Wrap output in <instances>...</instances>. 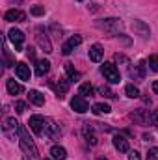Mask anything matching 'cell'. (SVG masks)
Here are the masks:
<instances>
[{"label":"cell","mask_w":158,"mask_h":160,"mask_svg":"<svg viewBox=\"0 0 158 160\" xmlns=\"http://www.w3.org/2000/svg\"><path fill=\"white\" fill-rule=\"evenodd\" d=\"M15 75L21 80H30V69H28V65L22 63V62H19V63L15 65Z\"/></svg>","instance_id":"cell-13"},{"label":"cell","mask_w":158,"mask_h":160,"mask_svg":"<svg viewBox=\"0 0 158 160\" xmlns=\"http://www.w3.org/2000/svg\"><path fill=\"white\" fill-rule=\"evenodd\" d=\"M71 108L75 110V112H78V114H84V112H87L89 110V104H87V101L78 95V97H75L73 101H71Z\"/></svg>","instance_id":"cell-6"},{"label":"cell","mask_w":158,"mask_h":160,"mask_svg":"<svg viewBox=\"0 0 158 160\" xmlns=\"http://www.w3.org/2000/svg\"><path fill=\"white\" fill-rule=\"evenodd\" d=\"M37 43H39V47L47 52V54H50V52H52V45H50L48 38L43 34V30H37Z\"/></svg>","instance_id":"cell-14"},{"label":"cell","mask_w":158,"mask_h":160,"mask_svg":"<svg viewBox=\"0 0 158 160\" xmlns=\"http://www.w3.org/2000/svg\"><path fill=\"white\" fill-rule=\"evenodd\" d=\"M4 17L9 22H22V21H26V13L21 11V9H9V11H6Z\"/></svg>","instance_id":"cell-7"},{"label":"cell","mask_w":158,"mask_h":160,"mask_svg":"<svg viewBox=\"0 0 158 160\" xmlns=\"http://www.w3.org/2000/svg\"><path fill=\"white\" fill-rule=\"evenodd\" d=\"M7 38H9V41H11V43H13V47H15V52H21V50H22L24 34H22L21 30H17V28H11V30L7 32Z\"/></svg>","instance_id":"cell-4"},{"label":"cell","mask_w":158,"mask_h":160,"mask_svg":"<svg viewBox=\"0 0 158 160\" xmlns=\"http://www.w3.org/2000/svg\"><path fill=\"white\" fill-rule=\"evenodd\" d=\"M69 78H60L58 80V84H56V89H58V99H63V95L62 93H65L67 89H69Z\"/></svg>","instance_id":"cell-18"},{"label":"cell","mask_w":158,"mask_h":160,"mask_svg":"<svg viewBox=\"0 0 158 160\" xmlns=\"http://www.w3.org/2000/svg\"><path fill=\"white\" fill-rule=\"evenodd\" d=\"M30 128L37 134V136H45L47 134V125H48V119L41 118V116H32L30 121H28Z\"/></svg>","instance_id":"cell-3"},{"label":"cell","mask_w":158,"mask_h":160,"mask_svg":"<svg viewBox=\"0 0 158 160\" xmlns=\"http://www.w3.org/2000/svg\"><path fill=\"white\" fill-rule=\"evenodd\" d=\"M95 116H101V114H110L112 112V108L108 106V104H104V102H97V104H93V110H91Z\"/></svg>","instance_id":"cell-21"},{"label":"cell","mask_w":158,"mask_h":160,"mask_svg":"<svg viewBox=\"0 0 158 160\" xmlns=\"http://www.w3.org/2000/svg\"><path fill=\"white\" fill-rule=\"evenodd\" d=\"M149 65H151L153 71L158 73V56H151V58H149Z\"/></svg>","instance_id":"cell-29"},{"label":"cell","mask_w":158,"mask_h":160,"mask_svg":"<svg viewBox=\"0 0 158 160\" xmlns=\"http://www.w3.org/2000/svg\"><path fill=\"white\" fill-rule=\"evenodd\" d=\"M60 134H62V130L58 128V125H56L54 121L48 119V125H47V134H45V136H50V138H58Z\"/></svg>","instance_id":"cell-20"},{"label":"cell","mask_w":158,"mask_h":160,"mask_svg":"<svg viewBox=\"0 0 158 160\" xmlns=\"http://www.w3.org/2000/svg\"><path fill=\"white\" fill-rule=\"evenodd\" d=\"M101 73L104 75V78L108 80L110 84H119V82H121V75H119L117 67H116L114 63H104V65L101 67Z\"/></svg>","instance_id":"cell-2"},{"label":"cell","mask_w":158,"mask_h":160,"mask_svg":"<svg viewBox=\"0 0 158 160\" xmlns=\"http://www.w3.org/2000/svg\"><path fill=\"white\" fill-rule=\"evenodd\" d=\"M99 91H101L102 95H106V97H110V99H114V97H116V95H114V93H112V91H110V89L106 88V86H102V88H99Z\"/></svg>","instance_id":"cell-30"},{"label":"cell","mask_w":158,"mask_h":160,"mask_svg":"<svg viewBox=\"0 0 158 160\" xmlns=\"http://www.w3.org/2000/svg\"><path fill=\"white\" fill-rule=\"evenodd\" d=\"M132 26H134V30L141 32V38H145V39L149 38V28H147V26H145L141 21H134V24H132Z\"/></svg>","instance_id":"cell-23"},{"label":"cell","mask_w":158,"mask_h":160,"mask_svg":"<svg viewBox=\"0 0 158 160\" xmlns=\"http://www.w3.org/2000/svg\"><path fill=\"white\" fill-rule=\"evenodd\" d=\"M147 160H158V147L149 149V153H147Z\"/></svg>","instance_id":"cell-28"},{"label":"cell","mask_w":158,"mask_h":160,"mask_svg":"<svg viewBox=\"0 0 158 160\" xmlns=\"http://www.w3.org/2000/svg\"><path fill=\"white\" fill-rule=\"evenodd\" d=\"M13 128H15V130H19V123H17V121L13 119V118L6 119V125H4V130L7 132V130H13Z\"/></svg>","instance_id":"cell-26"},{"label":"cell","mask_w":158,"mask_h":160,"mask_svg":"<svg viewBox=\"0 0 158 160\" xmlns=\"http://www.w3.org/2000/svg\"><path fill=\"white\" fill-rule=\"evenodd\" d=\"M15 110H17L19 114H22V112L26 110V104H24V102H21V101H17V102H15Z\"/></svg>","instance_id":"cell-31"},{"label":"cell","mask_w":158,"mask_h":160,"mask_svg":"<svg viewBox=\"0 0 158 160\" xmlns=\"http://www.w3.org/2000/svg\"><path fill=\"white\" fill-rule=\"evenodd\" d=\"M65 73H67V77H69V80L71 82H77V80H80V73L73 67V63H65Z\"/></svg>","instance_id":"cell-22"},{"label":"cell","mask_w":158,"mask_h":160,"mask_svg":"<svg viewBox=\"0 0 158 160\" xmlns=\"http://www.w3.org/2000/svg\"><path fill=\"white\" fill-rule=\"evenodd\" d=\"M153 89H155V93H158V80L156 82H153Z\"/></svg>","instance_id":"cell-35"},{"label":"cell","mask_w":158,"mask_h":160,"mask_svg":"<svg viewBox=\"0 0 158 160\" xmlns=\"http://www.w3.org/2000/svg\"><path fill=\"white\" fill-rule=\"evenodd\" d=\"M101 26H102L106 32H110V34H117L119 28H121V21H119V19H106Z\"/></svg>","instance_id":"cell-11"},{"label":"cell","mask_w":158,"mask_h":160,"mask_svg":"<svg viewBox=\"0 0 158 160\" xmlns=\"http://www.w3.org/2000/svg\"><path fill=\"white\" fill-rule=\"evenodd\" d=\"M28 99H30V102H34L37 106H43L45 104V95H41L37 89H30L28 91Z\"/></svg>","instance_id":"cell-15"},{"label":"cell","mask_w":158,"mask_h":160,"mask_svg":"<svg viewBox=\"0 0 158 160\" xmlns=\"http://www.w3.org/2000/svg\"><path fill=\"white\" fill-rule=\"evenodd\" d=\"M102 56H104V50H102L101 45H91L89 47V60L91 62L99 63V62H102Z\"/></svg>","instance_id":"cell-10"},{"label":"cell","mask_w":158,"mask_h":160,"mask_svg":"<svg viewBox=\"0 0 158 160\" xmlns=\"http://www.w3.org/2000/svg\"><path fill=\"white\" fill-rule=\"evenodd\" d=\"M45 160H52V158H45Z\"/></svg>","instance_id":"cell-37"},{"label":"cell","mask_w":158,"mask_h":160,"mask_svg":"<svg viewBox=\"0 0 158 160\" xmlns=\"http://www.w3.org/2000/svg\"><path fill=\"white\" fill-rule=\"evenodd\" d=\"M151 123L158 128V110H153V112H151Z\"/></svg>","instance_id":"cell-32"},{"label":"cell","mask_w":158,"mask_h":160,"mask_svg":"<svg viewBox=\"0 0 158 160\" xmlns=\"http://www.w3.org/2000/svg\"><path fill=\"white\" fill-rule=\"evenodd\" d=\"M48 69H50V62H47V60H39L37 65H36V75H37V77H45V75L48 73Z\"/></svg>","instance_id":"cell-17"},{"label":"cell","mask_w":158,"mask_h":160,"mask_svg":"<svg viewBox=\"0 0 158 160\" xmlns=\"http://www.w3.org/2000/svg\"><path fill=\"white\" fill-rule=\"evenodd\" d=\"M30 13H32V15H36V17L45 15V8H43V6H34V8L30 9Z\"/></svg>","instance_id":"cell-27"},{"label":"cell","mask_w":158,"mask_h":160,"mask_svg":"<svg viewBox=\"0 0 158 160\" xmlns=\"http://www.w3.org/2000/svg\"><path fill=\"white\" fill-rule=\"evenodd\" d=\"M99 160H106V158H99Z\"/></svg>","instance_id":"cell-38"},{"label":"cell","mask_w":158,"mask_h":160,"mask_svg":"<svg viewBox=\"0 0 158 160\" xmlns=\"http://www.w3.org/2000/svg\"><path fill=\"white\" fill-rule=\"evenodd\" d=\"M82 132H84V138L87 140V143H91V145H97L99 138H97V134H95V125H93V123H84V128H82Z\"/></svg>","instance_id":"cell-5"},{"label":"cell","mask_w":158,"mask_h":160,"mask_svg":"<svg viewBox=\"0 0 158 160\" xmlns=\"http://www.w3.org/2000/svg\"><path fill=\"white\" fill-rule=\"evenodd\" d=\"M112 142H114V147L117 149L119 153H126V151H128V140H126L125 136H121V134H116Z\"/></svg>","instance_id":"cell-12"},{"label":"cell","mask_w":158,"mask_h":160,"mask_svg":"<svg viewBox=\"0 0 158 160\" xmlns=\"http://www.w3.org/2000/svg\"><path fill=\"white\" fill-rule=\"evenodd\" d=\"M78 2H82V0H78Z\"/></svg>","instance_id":"cell-39"},{"label":"cell","mask_w":158,"mask_h":160,"mask_svg":"<svg viewBox=\"0 0 158 160\" xmlns=\"http://www.w3.org/2000/svg\"><path fill=\"white\" fill-rule=\"evenodd\" d=\"M22 160H30V158H28V157H24V158H22Z\"/></svg>","instance_id":"cell-36"},{"label":"cell","mask_w":158,"mask_h":160,"mask_svg":"<svg viewBox=\"0 0 158 160\" xmlns=\"http://www.w3.org/2000/svg\"><path fill=\"white\" fill-rule=\"evenodd\" d=\"M19 140H21V145H22V149H24L26 153L30 151V155H32L34 158H37V157H39V151H37L36 143H34V142H32V138L28 136L26 128H24V127H21V125H19Z\"/></svg>","instance_id":"cell-1"},{"label":"cell","mask_w":158,"mask_h":160,"mask_svg":"<svg viewBox=\"0 0 158 160\" xmlns=\"http://www.w3.org/2000/svg\"><path fill=\"white\" fill-rule=\"evenodd\" d=\"M130 119L136 121V123H140V125H145V123L151 121V114H149L147 110H134V112L130 114Z\"/></svg>","instance_id":"cell-8"},{"label":"cell","mask_w":158,"mask_h":160,"mask_svg":"<svg viewBox=\"0 0 158 160\" xmlns=\"http://www.w3.org/2000/svg\"><path fill=\"white\" fill-rule=\"evenodd\" d=\"M26 54H28V58H32V60H34V56H36V52H34V48H32V47H28V48H26Z\"/></svg>","instance_id":"cell-34"},{"label":"cell","mask_w":158,"mask_h":160,"mask_svg":"<svg viewBox=\"0 0 158 160\" xmlns=\"http://www.w3.org/2000/svg\"><path fill=\"white\" fill-rule=\"evenodd\" d=\"M50 155H52V158L54 160H65L67 151H65L63 147H60V145H54V147L50 149Z\"/></svg>","instance_id":"cell-19"},{"label":"cell","mask_w":158,"mask_h":160,"mask_svg":"<svg viewBox=\"0 0 158 160\" xmlns=\"http://www.w3.org/2000/svg\"><path fill=\"white\" fill-rule=\"evenodd\" d=\"M80 43H82V36H73L71 39L62 47V54H63V56H69V54L73 52V48H75L77 45H80Z\"/></svg>","instance_id":"cell-9"},{"label":"cell","mask_w":158,"mask_h":160,"mask_svg":"<svg viewBox=\"0 0 158 160\" xmlns=\"http://www.w3.org/2000/svg\"><path fill=\"white\" fill-rule=\"evenodd\" d=\"M80 95L82 97H91L93 95V86L91 84H82L80 86Z\"/></svg>","instance_id":"cell-25"},{"label":"cell","mask_w":158,"mask_h":160,"mask_svg":"<svg viewBox=\"0 0 158 160\" xmlns=\"http://www.w3.org/2000/svg\"><path fill=\"white\" fill-rule=\"evenodd\" d=\"M125 93H126V97H130V99H136V97H140V89H138L134 84H128V86L125 88Z\"/></svg>","instance_id":"cell-24"},{"label":"cell","mask_w":158,"mask_h":160,"mask_svg":"<svg viewBox=\"0 0 158 160\" xmlns=\"http://www.w3.org/2000/svg\"><path fill=\"white\" fill-rule=\"evenodd\" d=\"M128 160H140V153H138V151H130Z\"/></svg>","instance_id":"cell-33"},{"label":"cell","mask_w":158,"mask_h":160,"mask_svg":"<svg viewBox=\"0 0 158 160\" xmlns=\"http://www.w3.org/2000/svg\"><path fill=\"white\" fill-rule=\"evenodd\" d=\"M6 88H7V93H9V95H19V93H22V86L17 84L13 78L6 80Z\"/></svg>","instance_id":"cell-16"}]
</instances>
